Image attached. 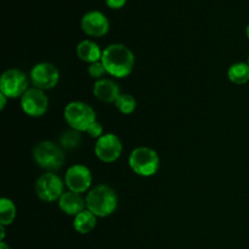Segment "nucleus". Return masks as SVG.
Masks as SVG:
<instances>
[{
  "instance_id": "f257e3e1",
  "label": "nucleus",
  "mask_w": 249,
  "mask_h": 249,
  "mask_svg": "<svg viewBox=\"0 0 249 249\" xmlns=\"http://www.w3.org/2000/svg\"><path fill=\"white\" fill-rule=\"evenodd\" d=\"M101 62L106 68L107 74L121 79L131 74L135 66V56L128 46L116 43L104 49Z\"/></svg>"
},
{
  "instance_id": "f03ea898",
  "label": "nucleus",
  "mask_w": 249,
  "mask_h": 249,
  "mask_svg": "<svg viewBox=\"0 0 249 249\" xmlns=\"http://www.w3.org/2000/svg\"><path fill=\"white\" fill-rule=\"evenodd\" d=\"M87 209H89L97 218H106L112 215L118 207V196L108 185H97L89 190L85 197Z\"/></svg>"
},
{
  "instance_id": "7ed1b4c3",
  "label": "nucleus",
  "mask_w": 249,
  "mask_h": 249,
  "mask_svg": "<svg viewBox=\"0 0 249 249\" xmlns=\"http://www.w3.org/2000/svg\"><path fill=\"white\" fill-rule=\"evenodd\" d=\"M33 160L36 164L49 173L61 169L66 162L63 148L53 141H41L33 148Z\"/></svg>"
},
{
  "instance_id": "20e7f679",
  "label": "nucleus",
  "mask_w": 249,
  "mask_h": 249,
  "mask_svg": "<svg viewBox=\"0 0 249 249\" xmlns=\"http://www.w3.org/2000/svg\"><path fill=\"white\" fill-rule=\"evenodd\" d=\"M129 167L139 177H153L160 169V160L153 148L140 146L134 148L129 155Z\"/></svg>"
},
{
  "instance_id": "39448f33",
  "label": "nucleus",
  "mask_w": 249,
  "mask_h": 249,
  "mask_svg": "<svg viewBox=\"0 0 249 249\" xmlns=\"http://www.w3.org/2000/svg\"><path fill=\"white\" fill-rule=\"evenodd\" d=\"M63 117L71 129L87 133L96 121V113L90 105L83 101H72L66 105Z\"/></svg>"
},
{
  "instance_id": "423d86ee",
  "label": "nucleus",
  "mask_w": 249,
  "mask_h": 249,
  "mask_svg": "<svg viewBox=\"0 0 249 249\" xmlns=\"http://www.w3.org/2000/svg\"><path fill=\"white\" fill-rule=\"evenodd\" d=\"M28 83L29 79L26 73L17 68H10L0 77V94L5 95L7 99L22 97L29 89Z\"/></svg>"
},
{
  "instance_id": "0eeeda50",
  "label": "nucleus",
  "mask_w": 249,
  "mask_h": 249,
  "mask_svg": "<svg viewBox=\"0 0 249 249\" xmlns=\"http://www.w3.org/2000/svg\"><path fill=\"white\" fill-rule=\"evenodd\" d=\"M65 180L55 173H44L36 181V194L43 202H55L65 194Z\"/></svg>"
},
{
  "instance_id": "6e6552de",
  "label": "nucleus",
  "mask_w": 249,
  "mask_h": 249,
  "mask_svg": "<svg viewBox=\"0 0 249 249\" xmlns=\"http://www.w3.org/2000/svg\"><path fill=\"white\" fill-rule=\"evenodd\" d=\"M29 82L44 91L53 89L60 82V71L50 62H39L29 72Z\"/></svg>"
},
{
  "instance_id": "1a4fd4ad",
  "label": "nucleus",
  "mask_w": 249,
  "mask_h": 249,
  "mask_svg": "<svg viewBox=\"0 0 249 249\" xmlns=\"http://www.w3.org/2000/svg\"><path fill=\"white\" fill-rule=\"evenodd\" d=\"M94 152L101 162L113 163L122 156L123 145H122L121 139L116 134L107 133L97 139L95 142Z\"/></svg>"
},
{
  "instance_id": "9d476101",
  "label": "nucleus",
  "mask_w": 249,
  "mask_h": 249,
  "mask_svg": "<svg viewBox=\"0 0 249 249\" xmlns=\"http://www.w3.org/2000/svg\"><path fill=\"white\" fill-rule=\"evenodd\" d=\"M21 108L29 117H43L49 109V97L44 90L29 88L21 97Z\"/></svg>"
},
{
  "instance_id": "9b49d317",
  "label": "nucleus",
  "mask_w": 249,
  "mask_h": 249,
  "mask_svg": "<svg viewBox=\"0 0 249 249\" xmlns=\"http://www.w3.org/2000/svg\"><path fill=\"white\" fill-rule=\"evenodd\" d=\"M65 184L70 191L77 192V194H84L91 187V172H90L87 165H71L65 174Z\"/></svg>"
},
{
  "instance_id": "f8f14e48",
  "label": "nucleus",
  "mask_w": 249,
  "mask_h": 249,
  "mask_svg": "<svg viewBox=\"0 0 249 249\" xmlns=\"http://www.w3.org/2000/svg\"><path fill=\"white\" fill-rule=\"evenodd\" d=\"M80 27L87 36L94 38H101L109 31V21L101 11H89L82 17Z\"/></svg>"
},
{
  "instance_id": "ddd939ff",
  "label": "nucleus",
  "mask_w": 249,
  "mask_h": 249,
  "mask_svg": "<svg viewBox=\"0 0 249 249\" xmlns=\"http://www.w3.org/2000/svg\"><path fill=\"white\" fill-rule=\"evenodd\" d=\"M92 94L101 102H105V104H114L122 92L121 89H119V85L114 80L102 78V79L96 80L94 83Z\"/></svg>"
},
{
  "instance_id": "4468645a",
  "label": "nucleus",
  "mask_w": 249,
  "mask_h": 249,
  "mask_svg": "<svg viewBox=\"0 0 249 249\" xmlns=\"http://www.w3.org/2000/svg\"><path fill=\"white\" fill-rule=\"evenodd\" d=\"M58 207L66 215L75 216L80 212L87 209V203H85V198H83L82 194H77V192L68 190L58 199Z\"/></svg>"
},
{
  "instance_id": "2eb2a0df",
  "label": "nucleus",
  "mask_w": 249,
  "mask_h": 249,
  "mask_svg": "<svg viewBox=\"0 0 249 249\" xmlns=\"http://www.w3.org/2000/svg\"><path fill=\"white\" fill-rule=\"evenodd\" d=\"M102 51L104 50L100 49L99 44H96L92 40H89V39L80 41L77 45V49H75L78 58L82 60L83 62L89 63V65L90 63L97 62V61H101Z\"/></svg>"
},
{
  "instance_id": "dca6fc26",
  "label": "nucleus",
  "mask_w": 249,
  "mask_h": 249,
  "mask_svg": "<svg viewBox=\"0 0 249 249\" xmlns=\"http://www.w3.org/2000/svg\"><path fill=\"white\" fill-rule=\"evenodd\" d=\"M97 225V216L92 214L89 209H84L74 216L73 228L80 235H88L91 232Z\"/></svg>"
},
{
  "instance_id": "f3484780",
  "label": "nucleus",
  "mask_w": 249,
  "mask_h": 249,
  "mask_svg": "<svg viewBox=\"0 0 249 249\" xmlns=\"http://www.w3.org/2000/svg\"><path fill=\"white\" fill-rule=\"evenodd\" d=\"M228 78L236 85H243L249 82V65L248 62H236L228 70Z\"/></svg>"
},
{
  "instance_id": "a211bd4d",
  "label": "nucleus",
  "mask_w": 249,
  "mask_h": 249,
  "mask_svg": "<svg viewBox=\"0 0 249 249\" xmlns=\"http://www.w3.org/2000/svg\"><path fill=\"white\" fill-rule=\"evenodd\" d=\"M16 218V206L10 198L0 199V225H11Z\"/></svg>"
},
{
  "instance_id": "6ab92c4d",
  "label": "nucleus",
  "mask_w": 249,
  "mask_h": 249,
  "mask_svg": "<svg viewBox=\"0 0 249 249\" xmlns=\"http://www.w3.org/2000/svg\"><path fill=\"white\" fill-rule=\"evenodd\" d=\"M82 140L83 139L82 135H80V131L70 129V130L63 131L62 135H61L60 146L63 150H75L80 146Z\"/></svg>"
},
{
  "instance_id": "aec40b11",
  "label": "nucleus",
  "mask_w": 249,
  "mask_h": 249,
  "mask_svg": "<svg viewBox=\"0 0 249 249\" xmlns=\"http://www.w3.org/2000/svg\"><path fill=\"white\" fill-rule=\"evenodd\" d=\"M114 106L121 113L123 114H131L136 109L138 102L135 97L130 94H121L118 99L114 102Z\"/></svg>"
},
{
  "instance_id": "412c9836",
  "label": "nucleus",
  "mask_w": 249,
  "mask_h": 249,
  "mask_svg": "<svg viewBox=\"0 0 249 249\" xmlns=\"http://www.w3.org/2000/svg\"><path fill=\"white\" fill-rule=\"evenodd\" d=\"M106 68H105L104 63L101 62V61H97V62H94V63H90L89 66H88V74L90 75L91 78H94V79L99 80V79H102L104 78V75L106 74Z\"/></svg>"
},
{
  "instance_id": "4be33fe9",
  "label": "nucleus",
  "mask_w": 249,
  "mask_h": 249,
  "mask_svg": "<svg viewBox=\"0 0 249 249\" xmlns=\"http://www.w3.org/2000/svg\"><path fill=\"white\" fill-rule=\"evenodd\" d=\"M87 133L89 134L90 138L96 139L97 140V139H100L102 135H104V128H102L101 123H99V122H95V123L90 126L89 130H88Z\"/></svg>"
},
{
  "instance_id": "5701e85b",
  "label": "nucleus",
  "mask_w": 249,
  "mask_h": 249,
  "mask_svg": "<svg viewBox=\"0 0 249 249\" xmlns=\"http://www.w3.org/2000/svg\"><path fill=\"white\" fill-rule=\"evenodd\" d=\"M105 2H106V5L109 9L118 10L122 9L126 4V0H105Z\"/></svg>"
},
{
  "instance_id": "b1692460",
  "label": "nucleus",
  "mask_w": 249,
  "mask_h": 249,
  "mask_svg": "<svg viewBox=\"0 0 249 249\" xmlns=\"http://www.w3.org/2000/svg\"><path fill=\"white\" fill-rule=\"evenodd\" d=\"M6 102H7V97L5 95L0 94V109H4L5 106H6Z\"/></svg>"
},
{
  "instance_id": "393cba45",
  "label": "nucleus",
  "mask_w": 249,
  "mask_h": 249,
  "mask_svg": "<svg viewBox=\"0 0 249 249\" xmlns=\"http://www.w3.org/2000/svg\"><path fill=\"white\" fill-rule=\"evenodd\" d=\"M0 230H1V236H0V238H1V242H2V241H4V238H5V226L0 225Z\"/></svg>"
},
{
  "instance_id": "a878e982",
  "label": "nucleus",
  "mask_w": 249,
  "mask_h": 249,
  "mask_svg": "<svg viewBox=\"0 0 249 249\" xmlns=\"http://www.w3.org/2000/svg\"><path fill=\"white\" fill-rule=\"evenodd\" d=\"M0 249H11V248H10L9 246H7L4 241H2V242H0Z\"/></svg>"
},
{
  "instance_id": "bb28decb",
  "label": "nucleus",
  "mask_w": 249,
  "mask_h": 249,
  "mask_svg": "<svg viewBox=\"0 0 249 249\" xmlns=\"http://www.w3.org/2000/svg\"><path fill=\"white\" fill-rule=\"evenodd\" d=\"M246 36H247V38H248V40H249V23H248L247 28H246Z\"/></svg>"
},
{
  "instance_id": "cd10ccee",
  "label": "nucleus",
  "mask_w": 249,
  "mask_h": 249,
  "mask_svg": "<svg viewBox=\"0 0 249 249\" xmlns=\"http://www.w3.org/2000/svg\"><path fill=\"white\" fill-rule=\"evenodd\" d=\"M248 65H249V56H248Z\"/></svg>"
}]
</instances>
